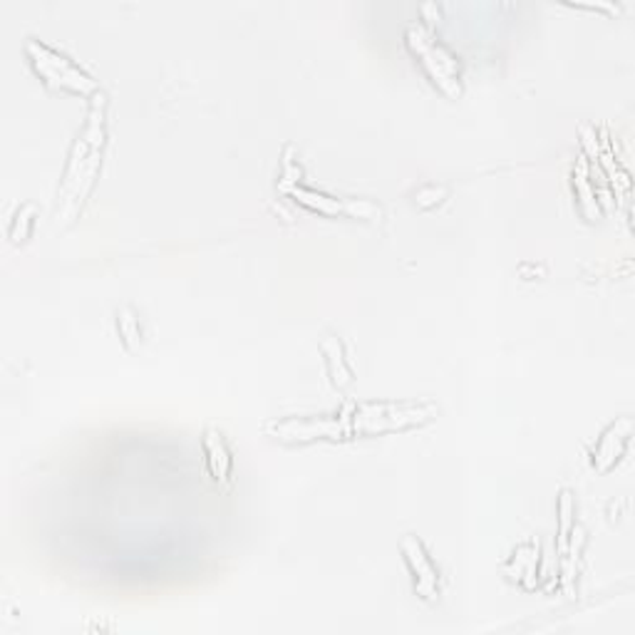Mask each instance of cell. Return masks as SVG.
Instances as JSON below:
<instances>
[{"instance_id":"277c9868","label":"cell","mask_w":635,"mask_h":635,"mask_svg":"<svg viewBox=\"0 0 635 635\" xmlns=\"http://www.w3.org/2000/svg\"><path fill=\"white\" fill-rule=\"evenodd\" d=\"M25 52H28L35 75H38L48 87H52V90H67L75 94L98 92V82H94L90 75L82 73L73 60H67L52 48L42 46V42L28 40L25 42Z\"/></svg>"},{"instance_id":"52a82bcc","label":"cell","mask_w":635,"mask_h":635,"mask_svg":"<svg viewBox=\"0 0 635 635\" xmlns=\"http://www.w3.org/2000/svg\"><path fill=\"white\" fill-rule=\"evenodd\" d=\"M399 549H403L407 569H410L412 579H415L417 596L424 598V601H437L440 598V576H437V569L432 567V559L428 556V551H424L420 538L412 536V534L403 536Z\"/></svg>"},{"instance_id":"8fae6325","label":"cell","mask_w":635,"mask_h":635,"mask_svg":"<svg viewBox=\"0 0 635 635\" xmlns=\"http://www.w3.org/2000/svg\"><path fill=\"white\" fill-rule=\"evenodd\" d=\"M573 187H576V194L581 199V208H584L586 219L594 221L598 216V204H596L594 189H590V185H588V167H586L584 160H581L576 164V169H573Z\"/></svg>"},{"instance_id":"8992f818","label":"cell","mask_w":635,"mask_h":635,"mask_svg":"<svg viewBox=\"0 0 635 635\" xmlns=\"http://www.w3.org/2000/svg\"><path fill=\"white\" fill-rule=\"evenodd\" d=\"M291 194L295 196V202L308 206L310 212L326 214V216H351V219H380V208L370 202H358V199H335L328 194H320V191L313 189H303L295 187L291 189Z\"/></svg>"},{"instance_id":"ba28073f","label":"cell","mask_w":635,"mask_h":635,"mask_svg":"<svg viewBox=\"0 0 635 635\" xmlns=\"http://www.w3.org/2000/svg\"><path fill=\"white\" fill-rule=\"evenodd\" d=\"M633 437V420L631 417H621L613 424H608L606 432L598 437L596 447H594V469L598 472H611L615 462L625 455V447Z\"/></svg>"},{"instance_id":"5bb4252c","label":"cell","mask_w":635,"mask_h":635,"mask_svg":"<svg viewBox=\"0 0 635 635\" xmlns=\"http://www.w3.org/2000/svg\"><path fill=\"white\" fill-rule=\"evenodd\" d=\"M581 135H584V139H581V144H584L586 154H588V156H594L596 162L601 160V150H598V139H596V135L590 132L588 127H581Z\"/></svg>"},{"instance_id":"7c38bea8","label":"cell","mask_w":635,"mask_h":635,"mask_svg":"<svg viewBox=\"0 0 635 635\" xmlns=\"http://www.w3.org/2000/svg\"><path fill=\"white\" fill-rule=\"evenodd\" d=\"M573 515H576V507H573V494L569 490L561 492L559 499V556H567L569 551V536L573 532Z\"/></svg>"},{"instance_id":"5b68a950","label":"cell","mask_w":635,"mask_h":635,"mask_svg":"<svg viewBox=\"0 0 635 635\" xmlns=\"http://www.w3.org/2000/svg\"><path fill=\"white\" fill-rule=\"evenodd\" d=\"M266 432L281 442H313V440H343L351 434L347 417H285L266 424Z\"/></svg>"},{"instance_id":"30bf717a","label":"cell","mask_w":635,"mask_h":635,"mask_svg":"<svg viewBox=\"0 0 635 635\" xmlns=\"http://www.w3.org/2000/svg\"><path fill=\"white\" fill-rule=\"evenodd\" d=\"M320 347H323V355L328 358V368H330V378H333V385H338V388L351 385L353 370L347 368L341 341H338V338H333V335H326Z\"/></svg>"},{"instance_id":"4fadbf2b","label":"cell","mask_w":635,"mask_h":635,"mask_svg":"<svg viewBox=\"0 0 635 635\" xmlns=\"http://www.w3.org/2000/svg\"><path fill=\"white\" fill-rule=\"evenodd\" d=\"M117 326H119L122 341H125V345L129 347V351H135V347L139 345V341H142V330H139L135 313L132 310H122L119 318H117Z\"/></svg>"},{"instance_id":"9c48e42d","label":"cell","mask_w":635,"mask_h":635,"mask_svg":"<svg viewBox=\"0 0 635 635\" xmlns=\"http://www.w3.org/2000/svg\"><path fill=\"white\" fill-rule=\"evenodd\" d=\"M202 449L206 457V467L208 474L216 484H229L231 482V472H233V457L229 449V442L224 440V434L219 430L208 428L202 437Z\"/></svg>"},{"instance_id":"7a4b0ae2","label":"cell","mask_w":635,"mask_h":635,"mask_svg":"<svg viewBox=\"0 0 635 635\" xmlns=\"http://www.w3.org/2000/svg\"><path fill=\"white\" fill-rule=\"evenodd\" d=\"M437 412L432 403H365L355 407L351 430L358 434L403 432L432 422Z\"/></svg>"},{"instance_id":"6da1fadb","label":"cell","mask_w":635,"mask_h":635,"mask_svg":"<svg viewBox=\"0 0 635 635\" xmlns=\"http://www.w3.org/2000/svg\"><path fill=\"white\" fill-rule=\"evenodd\" d=\"M104 112H107V102H104V94H98L90 107V115H87L85 129L75 139L73 150H69L65 179L63 187H60L58 226H67L75 219L77 212L87 202V196H90L94 179H98L102 150L104 142H107V119H104Z\"/></svg>"},{"instance_id":"3957f363","label":"cell","mask_w":635,"mask_h":635,"mask_svg":"<svg viewBox=\"0 0 635 635\" xmlns=\"http://www.w3.org/2000/svg\"><path fill=\"white\" fill-rule=\"evenodd\" d=\"M407 48L412 50V55L420 60L424 73L430 75V80L440 87L447 98H459L462 94V85H459V63L452 52L434 40V35L422 28V25H410L407 28Z\"/></svg>"}]
</instances>
